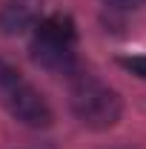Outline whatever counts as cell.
Returning <instances> with one entry per match:
<instances>
[{"label": "cell", "instance_id": "obj_3", "mask_svg": "<svg viewBox=\"0 0 146 149\" xmlns=\"http://www.w3.org/2000/svg\"><path fill=\"white\" fill-rule=\"evenodd\" d=\"M0 103L15 120H20L23 126H32V129H46L55 120L52 106L43 97V92L35 89L6 60H0Z\"/></svg>", "mask_w": 146, "mask_h": 149}, {"label": "cell", "instance_id": "obj_4", "mask_svg": "<svg viewBox=\"0 0 146 149\" xmlns=\"http://www.w3.org/2000/svg\"><path fill=\"white\" fill-rule=\"evenodd\" d=\"M35 12L20 3V0H9L0 6V32L3 35H20L26 29H35Z\"/></svg>", "mask_w": 146, "mask_h": 149}, {"label": "cell", "instance_id": "obj_5", "mask_svg": "<svg viewBox=\"0 0 146 149\" xmlns=\"http://www.w3.org/2000/svg\"><path fill=\"white\" fill-rule=\"evenodd\" d=\"M126 72H132V74H138V77H143L146 80V55H135V57H120L117 60Z\"/></svg>", "mask_w": 146, "mask_h": 149}, {"label": "cell", "instance_id": "obj_2", "mask_svg": "<svg viewBox=\"0 0 146 149\" xmlns=\"http://www.w3.org/2000/svg\"><path fill=\"white\" fill-rule=\"evenodd\" d=\"M32 60L52 74H72L77 69V29L69 15H49L32 32Z\"/></svg>", "mask_w": 146, "mask_h": 149}, {"label": "cell", "instance_id": "obj_6", "mask_svg": "<svg viewBox=\"0 0 146 149\" xmlns=\"http://www.w3.org/2000/svg\"><path fill=\"white\" fill-rule=\"evenodd\" d=\"M103 3H109L112 9H138V6H143L146 0H103Z\"/></svg>", "mask_w": 146, "mask_h": 149}, {"label": "cell", "instance_id": "obj_1", "mask_svg": "<svg viewBox=\"0 0 146 149\" xmlns=\"http://www.w3.org/2000/svg\"><path fill=\"white\" fill-rule=\"evenodd\" d=\"M69 106L74 118L86 129L95 132L112 129L123 115L120 95L112 86H106L100 77H95L92 72H80V69L69 74Z\"/></svg>", "mask_w": 146, "mask_h": 149}]
</instances>
